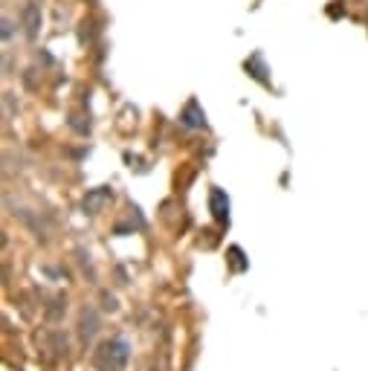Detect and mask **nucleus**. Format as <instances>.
I'll use <instances>...</instances> for the list:
<instances>
[{"instance_id": "nucleus-4", "label": "nucleus", "mask_w": 368, "mask_h": 371, "mask_svg": "<svg viewBox=\"0 0 368 371\" xmlns=\"http://www.w3.org/2000/svg\"><path fill=\"white\" fill-rule=\"evenodd\" d=\"M180 119H183V125H189V128H203V125H206V116H203V110H200V105H198L195 99L186 105V110L180 113Z\"/></svg>"}, {"instance_id": "nucleus-1", "label": "nucleus", "mask_w": 368, "mask_h": 371, "mask_svg": "<svg viewBox=\"0 0 368 371\" xmlns=\"http://www.w3.org/2000/svg\"><path fill=\"white\" fill-rule=\"evenodd\" d=\"M128 342L125 340H108L99 351H96V365H99L102 371H122L125 363H128Z\"/></svg>"}, {"instance_id": "nucleus-3", "label": "nucleus", "mask_w": 368, "mask_h": 371, "mask_svg": "<svg viewBox=\"0 0 368 371\" xmlns=\"http://www.w3.org/2000/svg\"><path fill=\"white\" fill-rule=\"evenodd\" d=\"M209 206H212V214L223 224V221H229V201H226V194H223V189H212V194H209Z\"/></svg>"}, {"instance_id": "nucleus-2", "label": "nucleus", "mask_w": 368, "mask_h": 371, "mask_svg": "<svg viewBox=\"0 0 368 371\" xmlns=\"http://www.w3.org/2000/svg\"><path fill=\"white\" fill-rule=\"evenodd\" d=\"M41 6L35 3V0H29V3L24 6V32H27V38H35L38 35V29H41Z\"/></svg>"}, {"instance_id": "nucleus-6", "label": "nucleus", "mask_w": 368, "mask_h": 371, "mask_svg": "<svg viewBox=\"0 0 368 371\" xmlns=\"http://www.w3.org/2000/svg\"><path fill=\"white\" fill-rule=\"evenodd\" d=\"M12 35V21H3V38H9Z\"/></svg>"}, {"instance_id": "nucleus-5", "label": "nucleus", "mask_w": 368, "mask_h": 371, "mask_svg": "<svg viewBox=\"0 0 368 371\" xmlns=\"http://www.w3.org/2000/svg\"><path fill=\"white\" fill-rule=\"evenodd\" d=\"M108 198H110V191H93V194H90V198L84 201V206H87V209L93 212V209H99V206H102V203H105Z\"/></svg>"}]
</instances>
